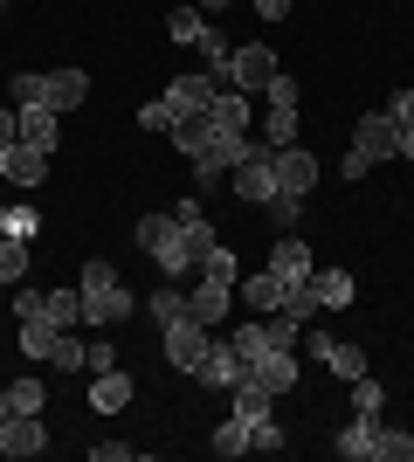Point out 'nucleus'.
Masks as SVG:
<instances>
[{
	"label": "nucleus",
	"mask_w": 414,
	"mask_h": 462,
	"mask_svg": "<svg viewBox=\"0 0 414 462\" xmlns=\"http://www.w3.org/2000/svg\"><path fill=\"white\" fill-rule=\"evenodd\" d=\"M262 97H270V111H297V83H290V77H276Z\"/></svg>",
	"instance_id": "79ce46f5"
},
{
	"label": "nucleus",
	"mask_w": 414,
	"mask_h": 462,
	"mask_svg": "<svg viewBox=\"0 0 414 462\" xmlns=\"http://www.w3.org/2000/svg\"><path fill=\"white\" fill-rule=\"evenodd\" d=\"M207 448H215L221 462H235V456H249V421H235V414H228V421H221L215 435H207Z\"/></svg>",
	"instance_id": "cd10ccee"
},
{
	"label": "nucleus",
	"mask_w": 414,
	"mask_h": 462,
	"mask_svg": "<svg viewBox=\"0 0 414 462\" xmlns=\"http://www.w3.org/2000/svg\"><path fill=\"white\" fill-rule=\"evenodd\" d=\"M262 145H297V111H270V125H262Z\"/></svg>",
	"instance_id": "ea45409f"
},
{
	"label": "nucleus",
	"mask_w": 414,
	"mask_h": 462,
	"mask_svg": "<svg viewBox=\"0 0 414 462\" xmlns=\"http://www.w3.org/2000/svg\"><path fill=\"white\" fill-rule=\"evenodd\" d=\"M262 214H270L276 228L290 235V228H297V221H304V200H297V193H276V200H270V208H262Z\"/></svg>",
	"instance_id": "4c0bfd02"
},
{
	"label": "nucleus",
	"mask_w": 414,
	"mask_h": 462,
	"mask_svg": "<svg viewBox=\"0 0 414 462\" xmlns=\"http://www.w3.org/2000/svg\"><path fill=\"white\" fill-rule=\"evenodd\" d=\"M90 456H104V462H132V456H138V442H97Z\"/></svg>",
	"instance_id": "09e8293b"
},
{
	"label": "nucleus",
	"mask_w": 414,
	"mask_h": 462,
	"mask_svg": "<svg viewBox=\"0 0 414 462\" xmlns=\"http://www.w3.org/2000/svg\"><path fill=\"white\" fill-rule=\"evenodd\" d=\"M249 145H256L249 132H221V125H215V138H207V152L194 159V180H200V187H221V180H228V173L242 166V152H249Z\"/></svg>",
	"instance_id": "423d86ee"
},
{
	"label": "nucleus",
	"mask_w": 414,
	"mask_h": 462,
	"mask_svg": "<svg viewBox=\"0 0 414 462\" xmlns=\"http://www.w3.org/2000/svg\"><path fill=\"white\" fill-rule=\"evenodd\" d=\"M7 97H14V104H49V111L62 117L90 97V77H83V69H49V77H41V69H21V77L7 83Z\"/></svg>",
	"instance_id": "7ed1b4c3"
},
{
	"label": "nucleus",
	"mask_w": 414,
	"mask_h": 462,
	"mask_svg": "<svg viewBox=\"0 0 414 462\" xmlns=\"http://www.w3.org/2000/svg\"><path fill=\"white\" fill-rule=\"evenodd\" d=\"M332 448H338L345 462H387V428L366 421V414H353V421L332 435Z\"/></svg>",
	"instance_id": "6e6552de"
},
{
	"label": "nucleus",
	"mask_w": 414,
	"mask_h": 462,
	"mask_svg": "<svg viewBox=\"0 0 414 462\" xmlns=\"http://www.w3.org/2000/svg\"><path fill=\"white\" fill-rule=\"evenodd\" d=\"M317 310H325V304H317V290H311V283H297L290 297H283V318H297V325H311Z\"/></svg>",
	"instance_id": "c9c22d12"
},
{
	"label": "nucleus",
	"mask_w": 414,
	"mask_h": 462,
	"mask_svg": "<svg viewBox=\"0 0 414 462\" xmlns=\"http://www.w3.org/2000/svg\"><path fill=\"white\" fill-rule=\"evenodd\" d=\"M200 56H207V69H215V83H221V69H228V56H235V49H228V35H221L215 21H207V28H200V42H194Z\"/></svg>",
	"instance_id": "473e14b6"
},
{
	"label": "nucleus",
	"mask_w": 414,
	"mask_h": 462,
	"mask_svg": "<svg viewBox=\"0 0 414 462\" xmlns=\"http://www.w3.org/2000/svg\"><path fill=\"white\" fill-rule=\"evenodd\" d=\"M249 448H262V456H276V448H283V428H276V414L249 421Z\"/></svg>",
	"instance_id": "a19ab883"
},
{
	"label": "nucleus",
	"mask_w": 414,
	"mask_h": 462,
	"mask_svg": "<svg viewBox=\"0 0 414 462\" xmlns=\"http://www.w3.org/2000/svg\"><path fill=\"white\" fill-rule=\"evenodd\" d=\"M138 249L152 255L166 276H194L215 249V228L207 221H173V214H145L138 221Z\"/></svg>",
	"instance_id": "f257e3e1"
},
{
	"label": "nucleus",
	"mask_w": 414,
	"mask_h": 462,
	"mask_svg": "<svg viewBox=\"0 0 414 462\" xmlns=\"http://www.w3.org/2000/svg\"><path fill=\"white\" fill-rule=\"evenodd\" d=\"M118 366V346H111V338H97V346H90V373H111Z\"/></svg>",
	"instance_id": "de8ad7c7"
},
{
	"label": "nucleus",
	"mask_w": 414,
	"mask_h": 462,
	"mask_svg": "<svg viewBox=\"0 0 414 462\" xmlns=\"http://www.w3.org/2000/svg\"><path fill=\"white\" fill-rule=\"evenodd\" d=\"M200 28H207L200 7H173V14H166V35H173V42H200Z\"/></svg>",
	"instance_id": "f704fd0d"
},
{
	"label": "nucleus",
	"mask_w": 414,
	"mask_h": 462,
	"mask_svg": "<svg viewBox=\"0 0 414 462\" xmlns=\"http://www.w3.org/2000/svg\"><path fill=\"white\" fill-rule=\"evenodd\" d=\"M49 448V435H41V414H7L0 421V456H41Z\"/></svg>",
	"instance_id": "2eb2a0df"
},
{
	"label": "nucleus",
	"mask_w": 414,
	"mask_h": 462,
	"mask_svg": "<svg viewBox=\"0 0 414 462\" xmlns=\"http://www.w3.org/2000/svg\"><path fill=\"white\" fill-rule=\"evenodd\" d=\"M297 373H304V352H256L242 380L270 386V393H290V386H297Z\"/></svg>",
	"instance_id": "f8f14e48"
},
{
	"label": "nucleus",
	"mask_w": 414,
	"mask_h": 462,
	"mask_svg": "<svg viewBox=\"0 0 414 462\" xmlns=\"http://www.w3.org/2000/svg\"><path fill=\"white\" fill-rule=\"evenodd\" d=\"M49 366H56V373H83V366H90V346H83V338H69V331H56V352H49Z\"/></svg>",
	"instance_id": "7c9ffc66"
},
{
	"label": "nucleus",
	"mask_w": 414,
	"mask_h": 462,
	"mask_svg": "<svg viewBox=\"0 0 414 462\" xmlns=\"http://www.w3.org/2000/svg\"><path fill=\"white\" fill-rule=\"evenodd\" d=\"M145 318H152L159 331L173 325V318H187V290H179V283H159L152 297H145Z\"/></svg>",
	"instance_id": "393cba45"
},
{
	"label": "nucleus",
	"mask_w": 414,
	"mask_h": 462,
	"mask_svg": "<svg viewBox=\"0 0 414 462\" xmlns=\"http://www.w3.org/2000/svg\"><path fill=\"white\" fill-rule=\"evenodd\" d=\"M166 138H173L187 159H200V152H207V138H215V117H207V111H179V125Z\"/></svg>",
	"instance_id": "6ab92c4d"
},
{
	"label": "nucleus",
	"mask_w": 414,
	"mask_h": 462,
	"mask_svg": "<svg viewBox=\"0 0 414 462\" xmlns=\"http://www.w3.org/2000/svg\"><path fill=\"white\" fill-rule=\"evenodd\" d=\"M28 249H35V242H14V235H0V297H14V283L28 276Z\"/></svg>",
	"instance_id": "5701e85b"
},
{
	"label": "nucleus",
	"mask_w": 414,
	"mask_h": 462,
	"mask_svg": "<svg viewBox=\"0 0 414 462\" xmlns=\"http://www.w3.org/2000/svg\"><path fill=\"white\" fill-rule=\"evenodd\" d=\"M249 7H256L262 21H283V14H290V0H249Z\"/></svg>",
	"instance_id": "8fccbe9b"
},
{
	"label": "nucleus",
	"mask_w": 414,
	"mask_h": 462,
	"mask_svg": "<svg viewBox=\"0 0 414 462\" xmlns=\"http://www.w3.org/2000/svg\"><path fill=\"white\" fill-rule=\"evenodd\" d=\"M7 414H14V393H7V386H0V421H7Z\"/></svg>",
	"instance_id": "603ef678"
},
{
	"label": "nucleus",
	"mask_w": 414,
	"mask_h": 462,
	"mask_svg": "<svg viewBox=\"0 0 414 462\" xmlns=\"http://www.w3.org/2000/svg\"><path fill=\"white\" fill-rule=\"evenodd\" d=\"M83 325H124L138 310V297L124 290V276L111 270V263H83Z\"/></svg>",
	"instance_id": "f03ea898"
},
{
	"label": "nucleus",
	"mask_w": 414,
	"mask_h": 462,
	"mask_svg": "<svg viewBox=\"0 0 414 462\" xmlns=\"http://www.w3.org/2000/svg\"><path fill=\"white\" fill-rule=\"evenodd\" d=\"M90 407H97V414H124V407H132V380H124L118 366L97 373V380H90Z\"/></svg>",
	"instance_id": "aec40b11"
},
{
	"label": "nucleus",
	"mask_w": 414,
	"mask_h": 462,
	"mask_svg": "<svg viewBox=\"0 0 414 462\" xmlns=\"http://www.w3.org/2000/svg\"><path fill=\"white\" fill-rule=\"evenodd\" d=\"M228 304H235V283H221V276H200L194 290H187V310H194L200 325L215 331L221 318H228Z\"/></svg>",
	"instance_id": "4468645a"
},
{
	"label": "nucleus",
	"mask_w": 414,
	"mask_h": 462,
	"mask_svg": "<svg viewBox=\"0 0 414 462\" xmlns=\"http://www.w3.org/2000/svg\"><path fill=\"white\" fill-rule=\"evenodd\" d=\"M49 159H56V152H41V145H7V180L35 193L41 180H49Z\"/></svg>",
	"instance_id": "f3484780"
},
{
	"label": "nucleus",
	"mask_w": 414,
	"mask_h": 462,
	"mask_svg": "<svg viewBox=\"0 0 414 462\" xmlns=\"http://www.w3.org/2000/svg\"><path fill=\"white\" fill-rule=\"evenodd\" d=\"M56 331L62 325H49V318H21V352H28V359H49V352H56Z\"/></svg>",
	"instance_id": "c85d7f7f"
},
{
	"label": "nucleus",
	"mask_w": 414,
	"mask_h": 462,
	"mask_svg": "<svg viewBox=\"0 0 414 462\" xmlns=\"http://www.w3.org/2000/svg\"><path fill=\"white\" fill-rule=\"evenodd\" d=\"M221 7H235V0H200V14H207V21H215Z\"/></svg>",
	"instance_id": "3c124183"
},
{
	"label": "nucleus",
	"mask_w": 414,
	"mask_h": 462,
	"mask_svg": "<svg viewBox=\"0 0 414 462\" xmlns=\"http://www.w3.org/2000/svg\"><path fill=\"white\" fill-rule=\"evenodd\" d=\"M41 318H49V325H83V290H41Z\"/></svg>",
	"instance_id": "b1692460"
},
{
	"label": "nucleus",
	"mask_w": 414,
	"mask_h": 462,
	"mask_svg": "<svg viewBox=\"0 0 414 462\" xmlns=\"http://www.w3.org/2000/svg\"><path fill=\"white\" fill-rule=\"evenodd\" d=\"M270 270L297 290V283H311V270H317V263H311V249H304L297 235H283V242H276V255H270Z\"/></svg>",
	"instance_id": "a211bd4d"
},
{
	"label": "nucleus",
	"mask_w": 414,
	"mask_h": 462,
	"mask_svg": "<svg viewBox=\"0 0 414 462\" xmlns=\"http://www.w3.org/2000/svg\"><path fill=\"white\" fill-rule=\"evenodd\" d=\"M235 297H242V310H249V318H270V310H283L290 283H283L276 270H262V276H235Z\"/></svg>",
	"instance_id": "ddd939ff"
},
{
	"label": "nucleus",
	"mask_w": 414,
	"mask_h": 462,
	"mask_svg": "<svg viewBox=\"0 0 414 462\" xmlns=\"http://www.w3.org/2000/svg\"><path fill=\"white\" fill-rule=\"evenodd\" d=\"M380 407H387V393L373 386V373L366 380H353V414H366V421H380Z\"/></svg>",
	"instance_id": "e433bc0d"
},
{
	"label": "nucleus",
	"mask_w": 414,
	"mask_h": 462,
	"mask_svg": "<svg viewBox=\"0 0 414 462\" xmlns=\"http://www.w3.org/2000/svg\"><path fill=\"white\" fill-rule=\"evenodd\" d=\"M387 117H394L400 132H414V90H394V104H387Z\"/></svg>",
	"instance_id": "a18cd8bd"
},
{
	"label": "nucleus",
	"mask_w": 414,
	"mask_h": 462,
	"mask_svg": "<svg viewBox=\"0 0 414 462\" xmlns=\"http://www.w3.org/2000/svg\"><path fill=\"white\" fill-rule=\"evenodd\" d=\"M215 90H221L215 69H207V77H173V83H166V97H173L179 111H207V104H215Z\"/></svg>",
	"instance_id": "412c9836"
},
{
	"label": "nucleus",
	"mask_w": 414,
	"mask_h": 462,
	"mask_svg": "<svg viewBox=\"0 0 414 462\" xmlns=\"http://www.w3.org/2000/svg\"><path fill=\"white\" fill-rule=\"evenodd\" d=\"M311 290H317V304H325V310H345V304L359 297V290H353V270H311Z\"/></svg>",
	"instance_id": "4be33fe9"
},
{
	"label": "nucleus",
	"mask_w": 414,
	"mask_h": 462,
	"mask_svg": "<svg viewBox=\"0 0 414 462\" xmlns=\"http://www.w3.org/2000/svg\"><path fill=\"white\" fill-rule=\"evenodd\" d=\"M7 393H14V414H41V401H49V386H41V380H14Z\"/></svg>",
	"instance_id": "58836bf2"
},
{
	"label": "nucleus",
	"mask_w": 414,
	"mask_h": 462,
	"mask_svg": "<svg viewBox=\"0 0 414 462\" xmlns=\"http://www.w3.org/2000/svg\"><path fill=\"white\" fill-rule=\"evenodd\" d=\"M14 318H41V290L35 283H14Z\"/></svg>",
	"instance_id": "37998d69"
},
{
	"label": "nucleus",
	"mask_w": 414,
	"mask_h": 462,
	"mask_svg": "<svg viewBox=\"0 0 414 462\" xmlns=\"http://www.w3.org/2000/svg\"><path fill=\"white\" fill-rule=\"evenodd\" d=\"M228 187H235L249 208H270V200H276V145H249L242 166L228 173Z\"/></svg>",
	"instance_id": "39448f33"
},
{
	"label": "nucleus",
	"mask_w": 414,
	"mask_h": 462,
	"mask_svg": "<svg viewBox=\"0 0 414 462\" xmlns=\"http://www.w3.org/2000/svg\"><path fill=\"white\" fill-rule=\"evenodd\" d=\"M207 117H215L221 132H249V97H242V90H215Z\"/></svg>",
	"instance_id": "a878e982"
},
{
	"label": "nucleus",
	"mask_w": 414,
	"mask_h": 462,
	"mask_svg": "<svg viewBox=\"0 0 414 462\" xmlns=\"http://www.w3.org/2000/svg\"><path fill=\"white\" fill-rule=\"evenodd\" d=\"M228 401H235V421H262V414L276 407V393H270V386H256V380H242Z\"/></svg>",
	"instance_id": "bb28decb"
},
{
	"label": "nucleus",
	"mask_w": 414,
	"mask_h": 462,
	"mask_svg": "<svg viewBox=\"0 0 414 462\" xmlns=\"http://www.w3.org/2000/svg\"><path fill=\"white\" fill-rule=\"evenodd\" d=\"M276 77H283V62H276V49L249 42V49H235V56H228V69H221V90H242V97H256V90H270Z\"/></svg>",
	"instance_id": "20e7f679"
},
{
	"label": "nucleus",
	"mask_w": 414,
	"mask_h": 462,
	"mask_svg": "<svg viewBox=\"0 0 414 462\" xmlns=\"http://www.w3.org/2000/svg\"><path fill=\"white\" fill-rule=\"evenodd\" d=\"M242 373H249V366H242V352L228 346V338H207V352H200L194 380H200V386H215V393H235Z\"/></svg>",
	"instance_id": "0eeeda50"
},
{
	"label": "nucleus",
	"mask_w": 414,
	"mask_h": 462,
	"mask_svg": "<svg viewBox=\"0 0 414 462\" xmlns=\"http://www.w3.org/2000/svg\"><path fill=\"white\" fill-rule=\"evenodd\" d=\"M353 145L373 159V166H380V159H400V125L387 111H366V117H359V132H353Z\"/></svg>",
	"instance_id": "9b49d317"
},
{
	"label": "nucleus",
	"mask_w": 414,
	"mask_h": 462,
	"mask_svg": "<svg viewBox=\"0 0 414 462\" xmlns=\"http://www.w3.org/2000/svg\"><path fill=\"white\" fill-rule=\"evenodd\" d=\"M317 187V159L304 145H276V193H297V200H311Z\"/></svg>",
	"instance_id": "9d476101"
},
{
	"label": "nucleus",
	"mask_w": 414,
	"mask_h": 462,
	"mask_svg": "<svg viewBox=\"0 0 414 462\" xmlns=\"http://www.w3.org/2000/svg\"><path fill=\"white\" fill-rule=\"evenodd\" d=\"M179 125V104L173 97H152V104H138V132H173Z\"/></svg>",
	"instance_id": "2f4dec72"
},
{
	"label": "nucleus",
	"mask_w": 414,
	"mask_h": 462,
	"mask_svg": "<svg viewBox=\"0 0 414 462\" xmlns=\"http://www.w3.org/2000/svg\"><path fill=\"white\" fill-rule=\"evenodd\" d=\"M325 366H332L338 380H366V373H373V366H366V352H359V346H345V338H332V352H325Z\"/></svg>",
	"instance_id": "c756f323"
},
{
	"label": "nucleus",
	"mask_w": 414,
	"mask_h": 462,
	"mask_svg": "<svg viewBox=\"0 0 414 462\" xmlns=\"http://www.w3.org/2000/svg\"><path fill=\"white\" fill-rule=\"evenodd\" d=\"M387 462H414V435L408 428H387Z\"/></svg>",
	"instance_id": "c03bdc74"
},
{
	"label": "nucleus",
	"mask_w": 414,
	"mask_h": 462,
	"mask_svg": "<svg viewBox=\"0 0 414 462\" xmlns=\"http://www.w3.org/2000/svg\"><path fill=\"white\" fill-rule=\"evenodd\" d=\"M41 214L35 208H0V235H14V242H35Z\"/></svg>",
	"instance_id": "72a5a7b5"
},
{
	"label": "nucleus",
	"mask_w": 414,
	"mask_h": 462,
	"mask_svg": "<svg viewBox=\"0 0 414 462\" xmlns=\"http://www.w3.org/2000/svg\"><path fill=\"white\" fill-rule=\"evenodd\" d=\"M14 111H21V145H41V152L62 145V117L49 104H14Z\"/></svg>",
	"instance_id": "dca6fc26"
},
{
	"label": "nucleus",
	"mask_w": 414,
	"mask_h": 462,
	"mask_svg": "<svg viewBox=\"0 0 414 462\" xmlns=\"http://www.w3.org/2000/svg\"><path fill=\"white\" fill-rule=\"evenodd\" d=\"M0 180H7V145H0Z\"/></svg>",
	"instance_id": "5fc2aeb1"
},
{
	"label": "nucleus",
	"mask_w": 414,
	"mask_h": 462,
	"mask_svg": "<svg viewBox=\"0 0 414 462\" xmlns=\"http://www.w3.org/2000/svg\"><path fill=\"white\" fill-rule=\"evenodd\" d=\"M338 173H345V180H366V173H373V159H366V152H359V145H353V152L338 159Z\"/></svg>",
	"instance_id": "49530a36"
},
{
	"label": "nucleus",
	"mask_w": 414,
	"mask_h": 462,
	"mask_svg": "<svg viewBox=\"0 0 414 462\" xmlns=\"http://www.w3.org/2000/svg\"><path fill=\"white\" fill-rule=\"evenodd\" d=\"M200 352H207V325H200L194 310H187V318H173V325H166V366H173V373H194Z\"/></svg>",
	"instance_id": "1a4fd4ad"
},
{
	"label": "nucleus",
	"mask_w": 414,
	"mask_h": 462,
	"mask_svg": "<svg viewBox=\"0 0 414 462\" xmlns=\"http://www.w3.org/2000/svg\"><path fill=\"white\" fill-rule=\"evenodd\" d=\"M400 159H414V132H400Z\"/></svg>",
	"instance_id": "864d4df0"
},
{
	"label": "nucleus",
	"mask_w": 414,
	"mask_h": 462,
	"mask_svg": "<svg viewBox=\"0 0 414 462\" xmlns=\"http://www.w3.org/2000/svg\"><path fill=\"white\" fill-rule=\"evenodd\" d=\"M7 7H14V0H0V14H7Z\"/></svg>",
	"instance_id": "6e6d98bb"
}]
</instances>
